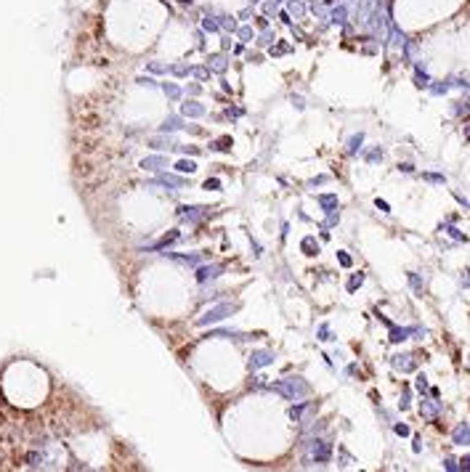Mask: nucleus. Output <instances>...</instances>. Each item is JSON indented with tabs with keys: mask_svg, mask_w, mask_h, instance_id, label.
I'll return each instance as SVG.
<instances>
[{
	"mask_svg": "<svg viewBox=\"0 0 470 472\" xmlns=\"http://www.w3.org/2000/svg\"><path fill=\"white\" fill-rule=\"evenodd\" d=\"M308 451H311V459L313 462H319V464H324L329 462V456H332V446L327 443V440H311V446H308Z\"/></svg>",
	"mask_w": 470,
	"mask_h": 472,
	"instance_id": "nucleus-3",
	"label": "nucleus"
},
{
	"mask_svg": "<svg viewBox=\"0 0 470 472\" xmlns=\"http://www.w3.org/2000/svg\"><path fill=\"white\" fill-rule=\"evenodd\" d=\"M417 363L412 361V355H393V369L398 371H412Z\"/></svg>",
	"mask_w": 470,
	"mask_h": 472,
	"instance_id": "nucleus-12",
	"label": "nucleus"
},
{
	"mask_svg": "<svg viewBox=\"0 0 470 472\" xmlns=\"http://www.w3.org/2000/svg\"><path fill=\"white\" fill-rule=\"evenodd\" d=\"M420 329H412V327H404V329H398V327H391V342H401V339H406L409 335H417Z\"/></svg>",
	"mask_w": 470,
	"mask_h": 472,
	"instance_id": "nucleus-11",
	"label": "nucleus"
},
{
	"mask_svg": "<svg viewBox=\"0 0 470 472\" xmlns=\"http://www.w3.org/2000/svg\"><path fill=\"white\" fill-rule=\"evenodd\" d=\"M417 390H428V382H425V377H417Z\"/></svg>",
	"mask_w": 470,
	"mask_h": 472,
	"instance_id": "nucleus-43",
	"label": "nucleus"
},
{
	"mask_svg": "<svg viewBox=\"0 0 470 472\" xmlns=\"http://www.w3.org/2000/svg\"><path fill=\"white\" fill-rule=\"evenodd\" d=\"M398 170H404V173H412V170H414V167L409 165V162H404V165H398Z\"/></svg>",
	"mask_w": 470,
	"mask_h": 472,
	"instance_id": "nucleus-49",
	"label": "nucleus"
},
{
	"mask_svg": "<svg viewBox=\"0 0 470 472\" xmlns=\"http://www.w3.org/2000/svg\"><path fill=\"white\" fill-rule=\"evenodd\" d=\"M465 135L470 138V122H468V128H465Z\"/></svg>",
	"mask_w": 470,
	"mask_h": 472,
	"instance_id": "nucleus-51",
	"label": "nucleus"
},
{
	"mask_svg": "<svg viewBox=\"0 0 470 472\" xmlns=\"http://www.w3.org/2000/svg\"><path fill=\"white\" fill-rule=\"evenodd\" d=\"M422 178H425V181H430V183H444V175H438V173H425Z\"/></svg>",
	"mask_w": 470,
	"mask_h": 472,
	"instance_id": "nucleus-34",
	"label": "nucleus"
},
{
	"mask_svg": "<svg viewBox=\"0 0 470 472\" xmlns=\"http://www.w3.org/2000/svg\"><path fill=\"white\" fill-rule=\"evenodd\" d=\"M452 440L457 446H468L470 443V422H462L457 430H454V435H452Z\"/></svg>",
	"mask_w": 470,
	"mask_h": 472,
	"instance_id": "nucleus-8",
	"label": "nucleus"
},
{
	"mask_svg": "<svg viewBox=\"0 0 470 472\" xmlns=\"http://www.w3.org/2000/svg\"><path fill=\"white\" fill-rule=\"evenodd\" d=\"M337 263H340L343 268H351V255L348 252H337Z\"/></svg>",
	"mask_w": 470,
	"mask_h": 472,
	"instance_id": "nucleus-28",
	"label": "nucleus"
},
{
	"mask_svg": "<svg viewBox=\"0 0 470 472\" xmlns=\"http://www.w3.org/2000/svg\"><path fill=\"white\" fill-rule=\"evenodd\" d=\"M183 128V120L181 117H170V120H165V125L159 128V133H170V130H181Z\"/></svg>",
	"mask_w": 470,
	"mask_h": 472,
	"instance_id": "nucleus-15",
	"label": "nucleus"
},
{
	"mask_svg": "<svg viewBox=\"0 0 470 472\" xmlns=\"http://www.w3.org/2000/svg\"><path fill=\"white\" fill-rule=\"evenodd\" d=\"M462 284H465V287H470V276H465V278H462Z\"/></svg>",
	"mask_w": 470,
	"mask_h": 472,
	"instance_id": "nucleus-50",
	"label": "nucleus"
},
{
	"mask_svg": "<svg viewBox=\"0 0 470 472\" xmlns=\"http://www.w3.org/2000/svg\"><path fill=\"white\" fill-rule=\"evenodd\" d=\"M375 204H377V207H380V210H383V212H391V204H388V202H385V199H375Z\"/></svg>",
	"mask_w": 470,
	"mask_h": 472,
	"instance_id": "nucleus-39",
	"label": "nucleus"
},
{
	"mask_svg": "<svg viewBox=\"0 0 470 472\" xmlns=\"http://www.w3.org/2000/svg\"><path fill=\"white\" fill-rule=\"evenodd\" d=\"M141 167H144V170H152V173H162V170L167 167V159L162 157V154H152V157H144V159H141Z\"/></svg>",
	"mask_w": 470,
	"mask_h": 472,
	"instance_id": "nucleus-4",
	"label": "nucleus"
},
{
	"mask_svg": "<svg viewBox=\"0 0 470 472\" xmlns=\"http://www.w3.org/2000/svg\"><path fill=\"white\" fill-rule=\"evenodd\" d=\"M173 167H175V173H181V175H191V173L197 170V162H194V159H189V157H183V159L175 162Z\"/></svg>",
	"mask_w": 470,
	"mask_h": 472,
	"instance_id": "nucleus-10",
	"label": "nucleus"
},
{
	"mask_svg": "<svg viewBox=\"0 0 470 472\" xmlns=\"http://www.w3.org/2000/svg\"><path fill=\"white\" fill-rule=\"evenodd\" d=\"M218 273H221V266H199L194 276H197L199 284H205V281H210V278H215Z\"/></svg>",
	"mask_w": 470,
	"mask_h": 472,
	"instance_id": "nucleus-7",
	"label": "nucleus"
},
{
	"mask_svg": "<svg viewBox=\"0 0 470 472\" xmlns=\"http://www.w3.org/2000/svg\"><path fill=\"white\" fill-rule=\"evenodd\" d=\"M223 27H226V29H236V24H234V19H223Z\"/></svg>",
	"mask_w": 470,
	"mask_h": 472,
	"instance_id": "nucleus-47",
	"label": "nucleus"
},
{
	"mask_svg": "<svg viewBox=\"0 0 470 472\" xmlns=\"http://www.w3.org/2000/svg\"><path fill=\"white\" fill-rule=\"evenodd\" d=\"M173 260H181V263H202V255H175L170 252Z\"/></svg>",
	"mask_w": 470,
	"mask_h": 472,
	"instance_id": "nucleus-17",
	"label": "nucleus"
},
{
	"mask_svg": "<svg viewBox=\"0 0 470 472\" xmlns=\"http://www.w3.org/2000/svg\"><path fill=\"white\" fill-rule=\"evenodd\" d=\"M170 72L178 74V77H186V74L191 72V67H170Z\"/></svg>",
	"mask_w": 470,
	"mask_h": 472,
	"instance_id": "nucleus-33",
	"label": "nucleus"
},
{
	"mask_svg": "<svg viewBox=\"0 0 470 472\" xmlns=\"http://www.w3.org/2000/svg\"><path fill=\"white\" fill-rule=\"evenodd\" d=\"M146 69H149L152 74H165V72H170V67H165V64H154V61H149V67H146Z\"/></svg>",
	"mask_w": 470,
	"mask_h": 472,
	"instance_id": "nucleus-22",
	"label": "nucleus"
},
{
	"mask_svg": "<svg viewBox=\"0 0 470 472\" xmlns=\"http://www.w3.org/2000/svg\"><path fill=\"white\" fill-rule=\"evenodd\" d=\"M202 27L207 29V32H215V29H218V24H215V19H205V21H202Z\"/></svg>",
	"mask_w": 470,
	"mask_h": 472,
	"instance_id": "nucleus-37",
	"label": "nucleus"
},
{
	"mask_svg": "<svg viewBox=\"0 0 470 472\" xmlns=\"http://www.w3.org/2000/svg\"><path fill=\"white\" fill-rule=\"evenodd\" d=\"M361 284H364V273H353L351 281H348V292H356Z\"/></svg>",
	"mask_w": 470,
	"mask_h": 472,
	"instance_id": "nucleus-19",
	"label": "nucleus"
},
{
	"mask_svg": "<svg viewBox=\"0 0 470 472\" xmlns=\"http://www.w3.org/2000/svg\"><path fill=\"white\" fill-rule=\"evenodd\" d=\"M428 82H430V80H428V74H425V72H422V69L417 67V85H420V88H425Z\"/></svg>",
	"mask_w": 470,
	"mask_h": 472,
	"instance_id": "nucleus-35",
	"label": "nucleus"
},
{
	"mask_svg": "<svg viewBox=\"0 0 470 472\" xmlns=\"http://www.w3.org/2000/svg\"><path fill=\"white\" fill-rule=\"evenodd\" d=\"M460 470H470V454H468V456H465V459H462V462H460Z\"/></svg>",
	"mask_w": 470,
	"mask_h": 472,
	"instance_id": "nucleus-45",
	"label": "nucleus"
},
{
	"mask_svg": "<svg viewBox=\"0 0 470 472\" xmlns=\"http://www.w3.org/2000/svg\"><path fill=\"white\" fill-rule=\"evenodd\" d=\"M319 339H321V342H327V339H335V337H332V329H329V327H321V329H319Z\"/></svg>",
	"mask_w": 470,
	"mask_h": 472,
	"instance_id": "nucleus-30",
	"label": "nucleus"
},
{
	"mask_svg": "<svg viewBox=\"0 0 470 472\" xmlns=\"http://www.w3.org/2000/svg\"><path fill=\"white\" fill-rule=\"evenodd\" d=\"M181 114H183V117H202V114H205V106L197 104V101H186V104L181 106Z\"/></svg>",
	"mask_w": 470,
	"mask_h": 472,
	"instance_id": "nucleus-9",
	"label": "nucleus"
},
{
	"mask_svg": "<svg viewBox=\"0 0 470 472\" xmlns=\"http://www.w3.org/2000/svg\"><path fill=\"white\" fill-rule=\"evenodd\" d=\"M409 284L414 287V292H422V281H420L417 273H409Z\"/></svg>",
	"mask_w": 470,
	"mask_h": 472,
	"instance_id": "nucleus-31",
	"label": "nucleus"
},
{
	"mask_svg": "<svg viewBox=\"0 0 470 472\" xmlns=\"http://www.w3.org/2000/svg\"><path fill=\"white\" fill-rule=\"evenodd\" d=\"M444 467H446V470H460V464L454 462V459H444Z\"/></svg>",
	"mask_w": 470,
	"mask_h": 472,
	"instance_id": "nucleus-41",
	"label": "nucleus"
},
{
	"mask_svg": "<svg viewBox=\"0 0 470 472\" xmlns=\"http://www.w3.org/2000/svg\"><path fill=\"white\" fill-rule=\"evenodd\" d=\"M332 19L337 21V24H343V21H345V8H343V5H340V8H335V11H332Z\"/></svg>",
	"mask_w": 470,
	"mask_h": 472,
	"instance_id": "nucleus-32",
	"label": "nucleus"
},
{
	"mask_svg": "<svg viewBox=\"0 0 470 472\" xmlns=\"http://www.w3.org/2000/svg\"><path fill=\"white\" fill-rule=\"evenodd\" d=\"M234 311H236L234 303H221V305H215L213 311H207L205 316H199L197 324H199V327H210V324H218V321H223V319H229Z\"/></svg>",
	"mask_w": 470,
	"mask_h": 472,
	"instance_id": "nucleus-2",
	"label": "nucleus"
},
{
	"mask_svg": "<svg viewBox=\"0 0 470 472\" xmlns=\"http://www.w3.org/2000/svg\"><path fill=\"white\" fill-rule=\"evenodd\" d=\"M175 149H178L181 154H186V157H194V154L199 151L197 146H189V143H186V146H175Z\"/></svg>",
	"mask_w": 470,
	"mask_h": 472,
	"instance_id": "nucleus-27",
	"label": "nucleus"
},
{
	"mask_svg": "<svg viewBox=\"0 0 470 472\" xmlns=\"http://www.w3.org/2000/svg\"><path fill=\"white\" fill-rule=\"evenodd\" d=\"M319 204L324 207V212H335V210H337V197H335V194H321V197H319Z\"/></svg>",
	"mask_w": 470,
	"mask_h": 472,
	"instance_id": "nucleus-14",
	"label": "nucleus"
},
{
	"mask_svg": "<svg viewBox=\"0 0 470 472\" xmlns=\"http://www.w3.org/2000/svg\"><path fill=\"white\" fill-rule=\"evenodd\" d=\"M367 159H369V162H380V159H383V151H380V149H375L372 154H367Z\"/></svg>",
	"mask_w": 470,
	"mask_h": 472,
	"instance_id": "nucleus-38",
	"label": "nucleus"
},
{
	"mask_svg": "<svg viewBox=\"0 0 470 472\" xmlns=\"http://www.w3.org/2000/svg\"><path fill=\"white\" fill-rule=\"evenodd\" d=\"M202 189H207V191H218V189H221V181H218V178H207V181L202 183Z\"/></svg>",
	"mask_w": 470,
	"mask_h": 472,
	"instance_id": "nucleus-26",
	"label": "nucleus"
},
{
	"mask_svg": "<svg viewBox=\"0 0 470 472\" xmlns=\"http://www.w3.org/2000/svg\"><path fill=\"white\" fill-rule=\"evenodd\" d=\"M396 435H409V427H406V424H396Z\"/></svg>",
	"mask_w": 470,
	"mask_h": 472,
	"instance_id": "nucleus-40",
	"label": "nucleus"
},
{
	"mask_svg": "<svg viewBox=\"0 0 470 472\" xmlns=\"http://www.w3.org/2000/svg\"><path fill=\"white\" fill-rule=\"evenodd\" d=\"M268 363H271V353H258L252 366H268Z\"/></svg>",
	"mask_w": 470,
	"mask_h": 472,
	"instance_id": "nucleus-21",
	"label": "nucleus"
},
{
	"mask_svg": "<svg viewBox=\"0 0 470 472\" xmlns=\"http://www.w3.org/2000/svg\"><path fill=\"white\" fill-rule=\"evenodd\" d=\"M361 141H364V135H361V133L353 135L351 141H348V154H356V151H359V146H361Z\"/></svg>",
	"mask_w": 470,
	"mask_h": 472,
	"instance_id": "nucleus-20",
	"label": "nucleus"
},
{
	"mask_svg": "<svg viewBox=\"0 0 470 472\" xmlns=\"http://www.w3.org/2000/svg\"><path fill=\"white\" fill-rule=\"evenodd\" d=\"M306 406H308V404H298L295 408H290V419H292V422H298V419H300V414L306 411Z\"/></svg>",
	"mask_w": 470,
	"mask_h": 472,
	"instance_id": "nucleus-25",
	"label": "nucleus"
},
{
	"mask_svg": "<svg viewBox=\"0 0 470 472\" xmlns=\"http://www.w3.org/2000/svg\"><path fill=\"white\" fill-rule=\"evenodd\" d=\"M284 51H287V45H284V43H279V45H274V48L268 51V53H271V56H282Z\"/></svg>",
	"mask_w": 470,
	"mask_h": 472,
	"instance_id": "nucleus-36",
	"label": "nucleus"
},
{
	"mask_svg": "<svg viewBox=\"0 0 470 472\" xmlns=\"http://www.w3.org/2000/svg\"><path fill=\"white\" fill-rule=\"evenodd\" d=\"M300 247H303L306 255H319V244H316V239H313V236H306Z\"/></svg>",
	"mask_w": 470,
	"mask_h": 472,
	"instance_id": "nucleus-16",
	"label": "nucleus"
},
{
	"mask_svg": "<svg viewBox=\"0 0 470 472\" xmlns=\"http://www.w3.org/2000/svg\"><path fill=\"white\" fill-rule=\"evenodd\" d=\"M271 388L276 390V393H282L287 401H295V398H303L306 393H308V388H306V382L300 380V377H290V380H284V382H274Z\"/></svg>",
	"mask_w": 470,
	"mask_h": 472,
	"instance_id": "nucleus-1",
	"label": "nucleus"
},
{
	"mask_svg": "<svg viewBox=\"0 0 470 472\" xmlns=\"http://www.w3.org/2000/svg\"><path fill=\"white\" fill-rule=\"evenodd\" d=\"M210 69H215V72H223V69H226V61H223L221 56H215L213 64H210Z\"/></svg>",
	"mask_w": 470,
	"mask_h": 472,
	"instance_id": "nucleus-29",
	"label": "nucleus"
},
{
	"mask_svg": "<svg viewBox=\"0 0 470 472\" xmlns=\"http://www.w3.org/2000/svg\"><path fill=\"white\" fill-rule=\"evenodd\" d=\"M205 210H207V207H178V215H181V220L197 223V220H202L207 215Z\"/></svg>",
	"mask_w": 470,
	"mask_h": 472,
	"instance_id": "nucleus-5",
	"label": "nucleus"
},
{
	"mask_svg": "<svg viewBox=\"0 0 470 472\" xmlns=\"http://www.w3.org/2000/svg\"><path fill=\"white\" fill-rule=\"evenodd\" d=\"M157 186H165V189H183L186 186V181H183L181 175H157V181H154Z\"/></svg>",
	"mask_w": 470,
	"mask_h": 472,
	"instance_id": "nucleus-6",
	"label": "nucleus"
},
{
	"mask_svg": "<svg viewBox=\"0 0 470 472\" xmlns=\"http://www.w3.org/2000/svg\"><path fill=\"white\" fill-rule=\"evenodd\" d=\"M279 19L284 21V24H290V13L287 11H279Z\"/></svg>",
	"mask_w": 470,
	"mask_h": 472,
	"instance_id": "nucleus-48",
	"label": "nucleus"
},
{
	"mask_svg": "<svg viewBox=\"0 0 470 472\" xmlns=\"http://www.w3.org/2000/svg\"><path fill=\"white\" fill-rule=\"evenodd\" d=\"M231 143H234V141H231V135H223V138H218V141H213V149L229 151V149H231Z\"/></svg>",
	"mask_w": 470,
	"mask_h": 472,
	"instance_id": "nucleus-18",
	"label": "nucleus"
},
{
	"mask_svg": "<svg viewBox=\"0 0 470 472\" xmlns=\"http://www.w3.org/2000/svg\"><path fill=\"white\" fill-rule=\"evenodd\" d=\"M449 234H452L454 239H460V242H465V236H462V234H460V231H457V228H449Z\"/></svg>",
	"mask_w": 470,
	"mask_h": 472,
	"instance_id": "nucleus-46",
	"label": "nucleus"
},
{
	"mask_svg": "<svg viewBox=\"0 0 470 472\" xmlns=\"http://www.w3.org/2000/svg\"><path fill=\"white\" fill-rule=\"evenodd\" d=\"M162 90H165L170 98H178V96H181V88H178V85H170V82H165V85H162Z\"/></svg>",
	"mask_w": 470,
	"mask_h": 472,
	"instance_id": "nucleus-23",
	"label": "nucleus"
},
{
	"mask_svg": "<svg viewBox=\"0 0 470 472\" xmlns=\"http://www.w3.org/2000/svg\"><path fill=\"white\" fill-rule=\"evenodd\" d=\"M271 40H274V35H271V32H268V29H266V35H260V45H263V43L268 45Z\"/></svg>",
	"mask_w": 470,
	"mask_h": 472,
	"instance_id": "nucleus-42",
	"label": "nucleus"
},
{
	"mask_svg": "<svg viewBox=\"0 0 470 472\" xmlns=\"http://www.w3.org/2000/svg\"><path fill=\"white\" fill-rule=\"evenodd\" d=\"M329 181V175H319V178H313L311 181V186H316V183H327Z\"/></svg>",
	"mask_w": 470,
	"mask_h": 472,
	"instance_id": "nucleus-44",
	"label": "nucleus"
},
{
	"mask_svg": "<svg viewBox=\"0 0 470 472\" xmlns=\"http://www.w3.org/2000/svg\"><path fill=\"white\" fill-rule=\"evenodd\" d=\"M420 411H422V416H428V419H436L438 411H441V406H438V401H433V404H430V401H422Z\"/></svg>",
	"mask_w": 470,
	"mask_h": 472,
	"instance_id": "nucleus-13",
	"label": "nucleus"
},
{
	"mask_svg": "<svg viewBox=\"0 0 470 472\" xmlns=\"http://www.w3.org/2000/svg\"><path fill=\"white\" fill-rule=\"evenodd\" d=\"M236 35H239L242 43H250V40H252V29H250V27H239V29H236Z\"/></svg>",
	"mask_w": 470,
	"mask_h": 472,
	"instance_id": "nucleus-24",
	"label": "nucleus"
}]
</instances>
